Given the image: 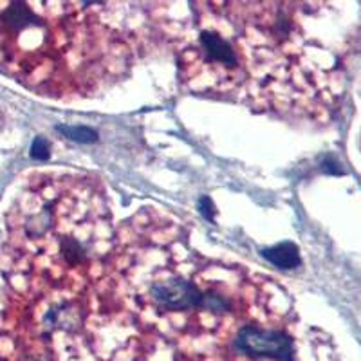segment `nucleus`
I'll return each mask as SVG.
<instances>
[{"mask_svg": "<svg viewBox=\"0 0 361 361\" xmlns=\"http://www.w3.org/2000/svg\"><path fill=\"white\" fill-rule=\"evenodd\" d=\"M119 6L0 2V73L67 102L109 89L127 76L137 49Z\"/></svg>", "mask_w": 361, "mask_h": 361, "instance_id": "obj_3", "label": "nucleus"}, {"mask_svg": "<svg viewBox=\"0 0 361 361\" xmlns=\"http://www.w3.org/2000/svg\"><path fill=\"white\" fill-rule=\"evenodd\" d=\"M58 130H62L63 134L69 135L71 140L83 141V143H92L98 137V134L94 130H90L87 127H58Z\"/></svg>", "mask_w": 361, "mask_h": 361, "instance_id": "obj_8", "label": "nucleus"}, {"mask_svg": "<svg viewBox=\"0 0 361 361\" xmlns=\"http://www.w3.org/2000/svg\"><path fill=\"white\" fill-rule=\"evenodd\" d=\"M31 156L35 159H47L49 157V143L44 137H37L33 141V147H31Z\"/></svg>", "mask_w": 361, "mask_h": 361, "instance_id": "obj_9", "label": "nucleus"}, {"mask_svg": "<svg viewBox=\"0 0 361 361\" xmlns=\"http://www.w3.org/2000/svg\"><path fill=\"white\" fill-rule=\"evenodd\" d=\"M0 361H20L18 341L9 334H0Z\"/></svg>", "mask_w": 361, "mask_h": 361, "instance_id": "obj_7", "label": "nucleus"}, {"mask_svg": "<svg viewBox=\"0 0 361 361\" xmlns=\"http://www.w3.org/2000/svg\"><path fill=\"white\" fill-rule=\"evenodd\" d=\"M298 320L279 289L214 343V361H304Z\"/></svg>", "mask_w": 361, "mask_h": 361, "instance_id": "obj_4", "label": "nucleus"}, {"mask_svg": "<svg viewBox=\"0 0 361 361\" xmlns=\"http://www.w3.org/2000/svg\"><path fill=\"white\" fill-rule=\"evenodd\" d=\"M107 361H214L156 331L140 329L137 336L125 341Z\"/></svg>", "mask_w": 361, "mask_h": 361, "instance_id": "obj_5", "label": "nucleus"}, {"mask_svg": "<svg viewBox=\"0 0 361 361\" xmlns=\"http://www.w3.org/2000/svg\"><path fill=\"white\" fill-rule=\"evenodd\" d=\"M264 257L282 269H293L300 264V251L293 243H282L275 247H269L264 251Z\"/></svg>", "mask_w": 361, "mask_h": 361, "instance_id": "obj_6", "label": "nucleus"}, {"mask_svg": "<svg viewBox=\"0 0 361 361\" xmlns=\"http://www.w3.org/2000/svg\"><path fill=\"white\" fill-rule=\"evenodd\" d=\"M154 8L179 80L199 96L264 112L329 119L345 90L360 25L333 2H188Z\"/></svg>", "mask_w": 361, "mask_h": 361, "instance_id": "obj_1", "label": "nucleus"}, {"mask_svg": "<svg viewBox=\"0 0 361 361\" xmlns=\"http://www.w3.org/2000/svg\"><path fill=\"white\" fill-rule=\"evenodd\" d=\"M6 264L18 295H90L107 273L114 230L96 177L40 172L25 180L6 217Z\"/></svg>", "mask_w": 361, "mask_h": 361, "instance_id": "obj_2", "label": "nucleus"}]
</instances>
